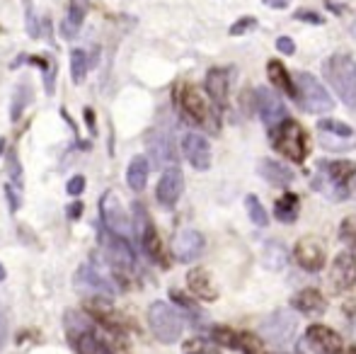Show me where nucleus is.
<instances>
[{
	"instance_id": "nucleus-1",
	"label": "nucleus",
	"mask_w": 356,
	"mask_h": 354,
	"mask_svg": "<svg viewBox=\"0 0 356 354\" xmlns=\"http://www.w3.org/2000/svg\"><path fill=\"white\" fill-rule=\"evenodd\" d=\"M323 73L327 78V83L332 86L334 92L339 95L347 107L356 109V61L349 54H332L325 61Z\"/></svg>"
},
{
	"instance_id": "nucleus-2",
	"label": "nucleus",
	"mask_w": 356,
	"mask_h": 354,
	"mask_svg": "<svg viewBox=\"0 0 356 354\" xmlns=\"http://www.w3.org/2000/svg\"><path fill=\"white\" fill-rule=\"evenodd\" d=\"M272 143L284 158H289L291 163H303L308 158V134L300 127L296 119H284L279 127H274L272 131Z\"/></svg>"
},
{
	"instance_id": "nucleus-3",
	"label": "nucleus",
	"mask_w": 356,
	"mask_h": 354,
	"mask_svg": "<svg viewBox=\"0 0 356 354\" xmlns=\"http://www.w3.org/2000/svg\"><path fill=\"white\" fill-rule=\"evenodd\" d=\"M296 99L298 104L310 114H325V112H332L334 109V99L332 95L327 92V88L313 76V73H296Z\"/></svg>"
},
{
	"instance_id": "nucleus-4",
	"label": "nucleus",
	"mask_w": 356,
	"mask_h": 354,
	"mask_svg": "<svg viewBox=\"0 0 356 354\" xmlns=\"http://www.w3.org/2000/svg\"><path fill=\"white\" fill-rule=\"evenodd\" d=\"M148 325H150V332H153V335L158 337V342H163V345H175V342L182 337V330H184L182 316L165 301L150 303Z\"/></svg>"
},
{
	"instance_id": "nucleus-5",
	"label": "nucleus",
	"mask_w": 356,
	"mask_h": 354,
	"mask_svg": "<svg viewBox=\"0 0 356 354\" xmlns=\"http://www.w3.org/2000/svg\"><path fill=\"white\" fill-rule=\"evenodd\" d=\"M296 330H298V321L291 311H274L259 325V335L274 347H289L296 337Z\"/></svg>"
},
{
	"instance_id": "nucleus-6",
	"label": "nucleus",
	"mask_w": 356,
	"mask_h": 354,
	"mask_svg": "<svg viewBox=\"0 0 356 354\" xmlns=\"http://www.w3.org/2000/svg\"><path fill=\"white\" fill-rule=\"evenodd\" d=\"M179 109L189 122L199 124V127H207L211 122V107H209L202 90L194 86H184L179 90Z\"/></svg>"
},
{
	"instance_id": "nucleus-7",
	"label": "nucleus",
	"mask_w": 356,
	"mask_h": 354,
	"mask_svg": "<svg viewBox=\"0 0 356 354\" xmlns=\"http://www.w3.org/2000/svg\"><path fill=\"white\" fill-rule=\"evenodd\" d=\"M99 214H102L104 228L109 233H117V236H127L131 223H129V216L122 207V199L117 197L114 192H104L102 202H99Z\"/></svg>"
},
{
	"instance_id": "nucleus-8",
	"label": "nucleus",
	"mask_w": 356,
	"mask_h": 354,
	"mask_svg": "<svg viewBox=\"0 0 356 354\" xmlns=\"http://www.w3.org/2000/svg\"><path fill=\"white\" fill-rule=\"evenodd\" d=\"M305 342L315 354H342L344 352V342L339 337L337 330L323 325V323H315L305 330Z\"/></svg>"
},
{
	"instance_id": "nucleus-9",
	"label": "nucleus",
	"mask_w": 356,
	"mask_h": 354,
	"mask_svg": "<svg viewBox=\"0 0 356 354\" xmlns=\"http://www.w3.org/2000/svg\"><path fill=\"white\" fill-rule=\"evenodd\" d=\"M75 289L90 298L102 296V298H107V301L109 298H114V287L102 277V274L95 272L90 265L78 267V272H75Z\"/></svg>"
},
{
	"instance_id": "nucleus-10",
	"label": "nucleus",
	"mask_w": 356,
	"mask_h": 354,
	"mask_svg": "<svg viewBox=\"0 0 356 354\" xmlns=\"http://www.w3.org/2000/svg\"><path fill=\"white\" fill-rule=\"evenodd\" d=\"M330 282H332L334 291H352L356 287V255L349 250L337 252L330 267Z\"/></svg>"
},
{
	"instance_id": "nucleus-11",
	"label": "nucleus",
	"mask_w": 356,
	"mask_h": 354,
	"mask_svg": "<svg viewBox=\"0 0 356 354\" xmlns=\"http://www.w3.org/2000/svg\"><path fill=\"white\" fill-rule=\"evenodd\" d=\"M207 241L197 228H182L172 241V252L177 257V262H194L202 257Z\"/></svg>"
},
{
	"instance_id": "nucleus-12",
	"label": "nucleus",
	"mask_w": 356,
	"mask_h": 354,
	"mask_svg": "<svg viewBox=\"0 0 356 354\" xmlns=\"http://www.w3.org/2000/svg\"><path fill=\"white\" fill-rule=\"evenodd\" d=\"M293 257L305 272H320L325 267V246L315 236H305L296 243Z\"/></svg>"
},
{
	"instance_id": "nucleus-13",
	"label": "nucleus",
	"mask_w": 356,
	"mask_h": 354,
	"mask_svg": "<svg viewBox=\"0 0 356 354\" xmlns=\"http://www.w3.org/2000/svg\"><path fill=\"white\" fill-rule=\"evenodd\" d=\"M254 97H257V112H259V117H262V122L269 127V131H272L274 127H279L284 119H289L286 117V107H284L282 97H279L277 92H272L269 88H257Z\"/></svg>"
},
{
	"instance_id": "nucleus-14",
	"label": "nucleus",
	"mask_w": 356,
	"mask_h": 354,
	"mask_svg": "<svg viewBox=\"0 0 356 354\" xmlns=\"http://www.w3.org/2000/svg\"><path fill=\"white\" fill-rule=\"evenodd\" d=\"M184 189V175L179 168H168V170L160 175V182L155 187V199H158L163 207H175L182 197Z\"/></svg>"
},
{
	"instance_id": "nucleus-15",
	"label": "nucleus",
	"mask_w": 356,
	"mask_h": 354,
	"mask_svg": "<svg viewBox=\"0 0 356 354\" xmlns=\"http://www.w3.org/2000/svg\"><path fill=\"white\" fill-rule=\"evenodd\" d=\"M182 151L194 170H209L211 168V146L202 134H187L182 138Z\"/></svg>"
},
{
	"instance_id": "nucleus-16",
	"label": "nucleus",
	"mask_w": 356,
	"mask_h": 354,
	"mask_svg": "<svg viewBox=\"0 0 356 354\" xmlns=\"http://www.w3.org/2000/svg\"><path fill=\"white\" fill-rule=\"evenodd\" d=\"M102 241H104L107 255H109V260H112L114 267H117V269L134 267V250H131V246L127 243V238L117 236V233L104 231L102 233Z\"/></svg>"
},
{
	"instance_id": "nucleus-17",
	"label": "nucleus",
	"mask_w": 356,
	"mask_h": 354,
	"mask_svg": "<svg viewBox=\"0 0 356 354\" xmlns=\"http://www.w3.org/2000/svg\"><path fill=\"white\" fill-rule=\"evenodd\" d=\"M187 287H189V291H192L197 298H202V301H216V298H218V289H216L209 269H204V267L189 269Z\"/></svg>"
},
{
	"instance_id": "nucleus-18",
	"label": "nucleus",
	"mask_w": 356,
	"mask_h": 354,
	"mask_svg": "<svg viewBox=\"0 0 356 354\" xmlns=\"http://www.w3.org/2000/svg\"><path fill=\"white\" fill-rule=\"evenodd\" d=\"M291 306L298 313H303V316H320V313L327 311V301H325L318 289H303V291H298L291 298Z\"/></svg>"
},
{
	"instance_id": "nucleus-19",
	"label": "nucleus",
	"mask_w": 356,
	"mask_h": 354,
	"mask_svg": "<svg viewBox=\"0 0 356 354\" xmlns=\"http://www.w3.org/2000/svg\"><path fill=\"white\" fill-rule=\"evenodd\" d=\"M204 86H207V92L216 107H225V102H228V88H230L228 71H223V68H211V71L207 73V83H204Z\"/></svg>"
},
{
	"instance_id": "nucleus-20",
	"label": "nucleus",
	"mask_w": 356,
	"mask_h": 354,
	"mask_svg": "<svg viewBox=\"0 0 356 354\" xmlns=\"http://www.w3.org/2000/svg\"><path fill=\"white\" fill-rule=\"evenodd\" d=\"M320 172H325L332 182L349 187V182L356 177V163L354 161H323L318 166Z\"/></svg>"
},
{
	"instance_id": "nucleus-21",
	"label": "nucleus",
	"mask_w": 356,
	"mask_h": 354,
	"mask_svg": "<svg viewBox=\"0 0 356 354\" xmlns=\"http://www.w3.org/2000/svg\"><path fill=\"white\" fill-rule=\"evenodd\" d=\"M148 153L150 158H153L155 166H170V163H175V146L172 141H170V136H165V134L155 131L153 136L148 138Z\"/></svg>"
},
{
	"instance_id": "nucleus-22",
	"label": "nucleus",
	"mask_w": 356,
	"mask_h": 354,
	"mask_svg": "<svg viewBox=\"0 0 356 354\" xmlns=\"http://www.w3.org/2000/svg\"><path fill=\"white\" fill-rule=\"evenodd\" d=\"M257 170H259V175L267 179V182H272L274 187H289V184L293 182V172H291L286 166H282V163L269 161V158L259 161Z\"/></svg>"
},
{
	"instance_id": "nucleus-23",
	"label": "nucleus",
	"mask_w": 356,
	"mask_h": 354,
	"mask_svg": "<svg viewBox=\"0 0 356 354\" xmlns=\"http://www.w3.org/2000/svg\"><path fill=\"white\" fill-rule=\"evenodd\" d=\"M141 246L145 250V255L155 262H163V243H160V236L155 231V226L150 223L148 216H143V226H141Z\"/></svg>"
},
{
	"instance_id": "nucleus-24",
	"label": "nucleus",
	"mask_w": 356,
	"mask_h": 354,
	"mask_svg": "<svg viewBox=\"0 0 356 354\" xmlns=\"http://www.w3.org/2000/svg\"><path fill=\"white\" fill-rule=\"evenodd\" d=\"M73 340V347L78 350V354H109L107 345L95 335L92 330H80V332H73L71 335Z\"/></svg>"
},
{
	"instance_id": "nucleus-25",
	"label": "nucleus",
	"mask_w": 356,
	"mask_h": 354,
	"mask_svg": "<svg viewBox=\"0 0 356 354\" xmlns=\"http://www.w3.org/2000/svg\"><path fill=\"white\" fill-rule=\"evenodd\" d=\"M298 209H300L298 194L284 192V197H279L277 204H274V216L282 223H293L298 218Z\"/></svg>"
},
{
	"instance_id": "nucleus-26",
	"label": "nucleus",
	"mask_w": 356,
	"mask_h": 354,
	"mask_svg": "<svg viewBox=\"0 0 356 354\" xmlns=\"http://www.w3.org/2000/svg\"><path fill=\"white\" fill-rule=\"evenodd\" d=\"M267 73H269V81H272V86H274V88L282 90V92H286L289 97H296L293 81H291L289 71L284 68V63H282V61L272 58V61L267 63Z\"/></svg>"
},
{
	"instance_id": "nucleus-27",
	"label": "nucleus",
	"mask_w": 356,
	"mask_h": 354,
	"mask_svg": "<svg viewBox=\"0 0 356 354\" xmlns=\"http://www.w3.org/2000/svg\"><path fill=\"white\" fill-rule=\"evenodd\" d=\"M313 187L318 189L320 194H325L327 199H332V202H342V199L349 197V187H342V184L332 182V179L320 170L315 172V177H313Z\"/></svg>"
},
{
	"instance_id": "nucleus-28",
	"label": "nucleus",
	"mask_w": 356,
	"mask_h": 354,
	"mask_svg": "<svg viewBox=\"0 0 356 354\" xmlns=\"http://www.w3.org/2000/svg\"><path fill=\"white\" fill-rule=\"evenodd\" d=\"M148 172H150V166L143 156H136L131 163H129V170H127V182L134 192H141L148 182Z\"/></svg>"
},
{
	"instance_id": "nucleus-29",
	"label": "nucleus",
	"mask_w": 356,
	"mask_h": 354,
	"mask_svg": "<svg viewBox=\"0 0 356 354\" xmlns=\"http://www.w3.org/2000/svg\"><path fill=\"white\" fill-rule=\"evenodd\" d=\"M85 10L75 8V5H68V13L66 17L61 19V37L63 39H75V34L80 32V27H83L85 22Z\"/></svg>"
},
{
	"instance_id": "nucleus-30",
	"label": "nucleus",
	"mask_w": 356,
	"mask_h": 354,
	"mask_svg": "<svg viewBox=\"0 0 356 354\" xmlns=\"http://www.w3.org/2000/svg\"><path fill=\"white\" fill-rule=\"evenodd\" d=\"M262 262L269 269H282L286 265V248L279 241H267L262 250Z\"/></svg>"
},
{
	"instance_id": "nucleus-31",
	"label": "nucleus",
	"mask_w": 356,
	"mask_h": 354,
	"mask_svg": "<svg viewBox=\"0 0 356 354\" xmlns=\"http://www.w3.org/2000/svg\"><path fill=\"white\" fill-rule=\"evenodd\" d=\"M88 54L83 51V49H73L71 51V78L75 86H80V83L85 81V76H88Z\"/></svg>"
},
{
	"instance_id": "nucleus-32",
	"label": "nucleus",
	"mask_w": 356,
	"mask_h": 354,
	"mask_svg": "<svg viewBox=\"0 0 356 354\" xmlns=\"http://www.w3.org/2000/svg\"><path fill=\"white\" fill-rule=\"evenodd\" d=\"M32 102V86H29L27 81L19 83L17 90H15V97H13V112H10V117H13V122H17L19 114H22V109L27 107V104Z\"/></svg>"
},
{
	"instance_id": "nucleus-33",
	"label": "nucleus",
	"mask_w": 356,
	"mask_h": 354,
	"mask_svg": "<svg viewBox=\"0 0 356 354\" xmlns=\"http://www.w3.org/2000/svg\"><path fill=\"white\" fill-rule=\"evenodd\" d=\"M238 350H243V354H267L264 340L259 335H254V332H240Z\"/></svg>"
},
{
	"instance_id": "nucleus-34",
	"label": "nucleus",
	"mask_w": 356,
	"mask_h": 354,
	"mask_svg": "<svg viewBox=\"0 0 356 354\" xmlns=\"http://www.w3.org/2000/svg\"><path fill=\"white\" fill-rule=\"evenodd\" d=\"M245 209H248V216H250V221H252L254 226H267V223H269L267 211H264L262 202H259L254 194H248V197H245Z\"/></svg>"
},
{
	"instance_id": "nucleus-35",
	"label": "nucleus",
	"mask_w": 356,
	"mask_h": 354,
	"mask_svg": "<svg viewBox=\"0 0 356 354\" xmlns=\"http://www.w3.org/2000/svg\"><path fill=\"white\" fill-rule=\"evenodd\" d=\"M318 129H320V131H325V134H332V136H339V138H349L354 134L349 124L334 122V119H323V122L318 124Z\"/></svg>"
},
{
	"instance_id": "nucleus-36",
	"label": "nucleus",
	"mask_w": 356,
	"mask_h": 354,
	"mask_svg": "<svg viewBox=\"0 0 356 354\" xmlns=\"http://www.w3.org/2000/svg\"><path fill=\"white\" fill-rule=\"evenodd\" d=\"M211 337H213L216 342H218V345L228 347V350H238V332L230 330V328H223V325L213 328Z\"/></svg>"
},
{
	"instance_id": "nucleus-37",
	"label": "nucleus",
	"mask_w": 356,
	"mask_h": 354,
	"mask_svg": "<svg viewBox=\"0 0 356 354\" xmlns=\"http://www.w3.org/2000/svg\"><path fill=\"white\" fill-rule=\"evenodd\" d=\"M339 238H342L352 250H356V216H347L339 223Z\"/></svg>"
},
{
	"instance_id": "nucleus-38",
	"label": "nucleus",
	"mask_w": 356,
	"mask_h": 354,
	"mask_svg": "<svg viewBox=\"0 0 356 354\" xmlns=\"http://www.w3.org/2000/svg\"><path fill=\"white\" fill-rule=\"evenodd\" d=\"M254 24H257V22H254V17H240L238 22H233V27H230V34H233V37H240V34L250 32Z\"/></svg>"
},
{
	"instance_id": "nucleus-39",
	"label": "nucleus",
	"mask_w": 356,
	"mask_h": 354,
	"mask_svg": "<svg viewBox=\"0 0 356 354\" xmlns=\"http://www.w3.org/2000/svg\"><path fill=\"white\" fill-rule=\"evenodd\" d=\"M293 17L298 19V22H310V24H323L325 22V19L320 17L318 13H310V10H298Z\"/></svg>"
},
{
	"instance_id": "nucleus-40",
	"label": "nucleus",
	"mask_w": 356,
	"mask_h": 354,
	"mask_svg": "<svg viewBox=\"0 0 356 354\" xmlns=\"http://www.w3.org/2000/svg\"><path fill=\"white\" fill-rule=\"evenodd\" d=\"M8 168H10V177H13V182L17 184V187H22V172H19V166H17V158H15V153H10Z\"/></svg>"
},
{
	"instance_id": "nucleus-41",
	"label": "nucleus",
	"mask_w": 356,
	"mask_h": 354,
	"mask_svg": "<svg viewBox=\"0 0 356 354\" xmlns=\"http://www.w3.org/2000/svg\"><path fill=\"white\" fill-rule=\"evenodd\" d=\"M66 189H68V194L71 197H78V194H83V189H85V177L83 175H75L68 179V184H66Z\"/></svg>"
},
{
	"instance_id": "nucleus-42",
	"label": "nucleus",
	"mask_w": 356,
	"mask_h": 354,
	"mask_svg": "<svg viewBox=\"0 0 356 354\" xmlns=\"http://www.w3.org/2000/svg\"><path fill=\"white\" fill-rule=\"evenodd\" d=\"M277 49L282 54H286V56H293V54H296V44H293V39H291V37H279L277 39Z\"/></svg>"
},
{
	"instance_id": "nucleus-43",
	"label": "nucleus",
	"mask_w": 356,
	"mask_h": 354,
	"mask_svg": "<svg viewBox=\"0 0 356 354\" xmlns=\"http://www.w3.org/2000/svg\"><path fill=\"white\" fill-rule=\"evenodd\" d=\"M24 5H27V29H29V37L37 39V24H34V10H32V3L29 0H24Z\"/></svg>"
},
{
	"instance_id": "nucleus-44",
	"label": "nucleus",
	"mask_w": 356,
	"mask_h": 354,
	"mask_svg": "<svg viewBox=\"0 0 356 354\" xmlns=\"http://www.w3.org/2000/svg\"><path fill=\"white\" fill-rule=\"evenodd\" d=\"M54 73H56V66L51 61L44 68V78H47V95H54Z\"/></svg>"
},
{
	"instance_id": "nucleus-45",
	"label": "nucleus",
	"mask_w": 356,
	"mask_h": 354,
	"mask_svg": "<svg viewBox=\"0 0 356 354\" xmlns=\"http://www.w3.org/2000/svg\"><path fill=\"white\" fill-rule=\"evenodd\" d=\"M5 194H8L10 211H17V207H19V197H17V194H15V187H13V184H5Z\"/></svg>"
},
{
	"instance_id": "nucleus-46",
	"label": "nucleus",
	"mask_w": 356,
	"mask_h": 354,
	"mask_svg": "<svg viewBox=\"0 0 356 354\" xmlns=\"http://www.w3.org/2000/svg\"><path fill=\"white\" fill-rule=\"evenodd\" d=\"M262 3L269 5V8H274V10H284L291 5V0H262Z\"/></svg>"
},
{
	"instance_id": "nucleus-47",
	"label": "nucleus",
	"mask_w": 356,
	"mask_h": 354,
	"mask_svg": "<svg viewBox=\"0 0 356 354\" xmlns=\"http://www.w3.org/2000/svg\"><path fill=\"white\" fill-rule=\"evenodd\" d=\"M80 214H83V202H75V204L68 207V216H71V218H78Z\"/></svg>"
},
{
	"instance_id": "nucleus-48",
	"label": "nucleus",
	"mask_w": 356,
	"mask_h": 354,
	"mask_svg": "<svg viewBox=\"0 0 356 354\" xmlns=\"http://www.w3.org/2000/svg\"><path fill=\"white\" fill-rule=\"evenodd\" d=\"M85 119H88L90 131H95V114H92V109H85Z\"/></svg>"
},
{
	"instance_id": "nucleus-49",
	"label": "nucleus",
	"mask_w": 356,
	"mask_h": 354,
	"mask_svg": "<svg viewBox=\"0 0 356 354\" xmlns=\"http://www.w3.org/2000/svg\"><path fill=\"white\" fill-rule=\"evenodd\" d=\"M344 354H356V345H354V347H349V350H344Z\"/></svg>"
},
{
	"instance_id": "nucleus-50",
	"label": "nucleus",
	"mask_w": 356,
	"mask_h": 354,
	"mask_svg": "<svg viewBox=\"0 0 356 354\" xmlns=\"http://www.w3.org/2000/svg\"><path fill=\"white\" fill-rule=\"evenodd\" d=\"M3 279H5V267L0 265V282H3Z\"/></svg>"
},
{
	"instance_id": "nucleus-51",
	"label": "nucleus",
	"mask_w": 356,
	"mask_h": 354,
	"mask_svg": "<svg viewBox=\"0 0 356 354\" xmlns=\"http://www.w3.org/2000/svg\"><path fill=\"white\" fill-rule=\"evenodd\" d=\"M0 32H3V27H0Z\"/></svg>"
}]
</instances>
